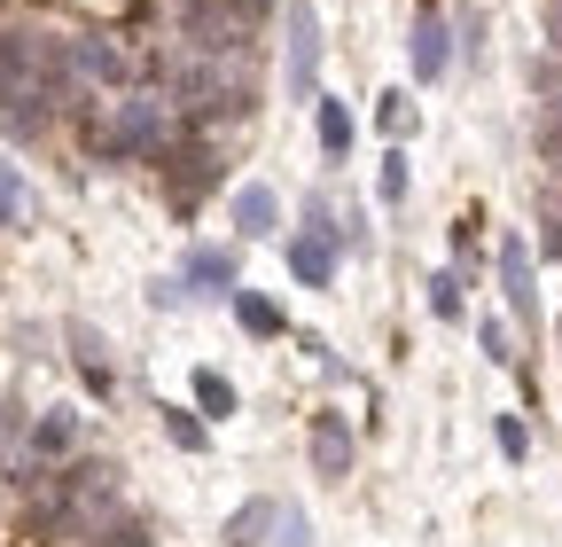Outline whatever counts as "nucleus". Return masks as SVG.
<instances>
[{
	"label": "nucleus",
	"mask_w": 562,
	"mask_h": 547,
	"mask_svg": "<svg viewBox=\"0 0 562 547\" xmlns=\"http://www.w3.org/2000/svg\"><path fill=\"white\" fill-rule=\"evenodd\" d=\"M539 250H547V258L562 266V220H547V227H539Z\"/></svg>",
	"instance_id": "29"
},
{
	"label": "nucleus",
	"mask_w": 562,
	"mask_h": 547,
	"mask_svg": "<svg viewBox=\"0 0 562 547\" xmlns=\"http://www.w3.org/2000/svg\"><path fill=\"white\" fill-rule=\"evenodd\" d=\"M539 32H547V55H562V0H539Z\"/></svg>",
	"instance_id": "28"
},
{
	"label": "nucleus",
	"mask_w": 562,
	"mask_h": 547,
	"mask_svg": "<svg viewBox=\"0 0 562 547\" xmlns=\"http://www.w3.org/2000/svg\"><path fill=\"white\" fill-rule=\"evenodd\" d=\"M195 415H211V423H235L243 415V399H235V383L220 368H195Z\"/></svg>",
	"instance_id": "16"
},
{
	"label": "nucleus",
	"mask_w": 562,
	"mask_h": 547,
	"mask_svg": "<svg viewBox=\"0 0 562 547\" xmlns=\"http://www.w3.org/2000/svg\"><path fill=\"white\" fill-rule=\"evenodd\" d=\"M554 328H562V321H554Z\"/></svg>",
	"instance_id": "30"
},
{
	"label": "nucleus",
	"mask_w": 562,
	"mask_h": 547,
	"mask_svg": "<svg viewBox=\"0 0 562 547\" xmlns=\"http://www.w3.org/2000/svg\"><path fill=\"white\" fill-rule=\"evenodd\" d=\"M273 227H281V196L266 180H243L235 188V243H266Z\"/></svg>",
	"instance_id": "11"
},
{
	"label": "nucleus",
	"mask_w": 562,
	"mask_h": 547,
	"mask_svg": "<svg viewBox=\"0 0 562 547\" xmlns=\"http://www.w3.org/2000/svg\"><path fill=\"white\" fill-rule=\"evenodd\" d=\"M165 438H172L180 454H203V446H211V431H203V415H188V406H165Z\"/></svg>",
	"instance_id": "21"
},
{
	"label": "nucleus",
	"mask_w": 562,
	"mask_h": 547,
	"mask_svg": "<svg viewBox=\"0 0 562 547\" xmlns=\"http://www.w3.org/2000/svg\"><path fill=\"white\" fill-rule=\"evenodd\" d=\"M406 63H414V79H422V87H438V79L453 71V63H461V47H453V24H446V9H438V0H422V9H414Z\"/></svg>",
	"instance_id": "5"
},
{
	"label": "nucleus",
	"mask_w": 562,
	"mask_h": 547,
	"mask_svg": "<svg viewBox=\"0 0 562 547\" xmlns=\"http://www.w3.org/2000/svg\"><path fill=\"white\" fill-rule=\"evenodd\" d=\"M313 133H321V157H328V165H351V142H360V118H351V102L321 94V102H313Z\"/></svg>",
	"instance_id": "12"
},
{
	"label": "nucleus",
	"mask_w": 562,
	"mask_h": 547,
	"mask_svg": "<svg viewBox=\"0 0 562 547\" xmlns=\"http://www.w3.org/2000/svg\"><path fill=\"white\" fill-rule=\"evenodd\" d=\"M63 345H70V368H79V383H87L94 399H117V360H110V345H102L94 321H70Z\"/></svg>",
	"instance_id": "9"
},
{
	"label": "nucleus",
	"mask_w": 562,
	"mask_h": 547,
	"mask_svg": "<svg viewBox=\"0 0 562 547\" xmlns=\"http://www.w3.org/2000/svg\"><path fill=\"white\" fill-rule=\"evenodd\" d=\"M220 9H227L235 24H250V32H266V16H281V0H220Z\"/></svg>",
	"instance_id": "26"
},
{
	"label": "nucleus",
	"mask_w": 562,
	"mask_h": 547,
	"mask_svg": "<svg viewBox=\"0 0 562 547\" xmlns=\"http://www.w3.org/2000/svg\"><path fill=\"white\" fill-rule=\"evenodd\" d=\"M70 71H79V87H87V94H102V102H110V94H125V87H133V55H125L110 32H87V40H70Z\"/></svg>",
	"instance_id": "6"
},
{
	"label": "nucleus",
	"mask_w": 562,
	"mask_h": 547,
	"mask_svg": "<svg viewBox=\"0 0 562 547\" xmlns=\"http://www.w3.org/2000/svg\"><path fill=\"white\" fill-rule=\"evenodd\" d=\"M351 454H360L351 423L336 415V406H321V415H313V469H321V477H351Z\"/></svg>",
	"instance_id": "10"
},
{
	"label": "nucleus",
	"mask_w": 562,
	"mask_h": 547,
	"mask_svg": "<svg viewBox=\"0 0 562 547\" xmlns=\"http://www.w3.org/2000/svg\"><path fill=\"white\" fill-rule=\"evenodd\" d=\"M172 133H180V110H172V94H157V87H125V94L102 102V118H87V142H94L102 165L165 157Z\"/></svg>",
	"instance_id": "1"
},
{
	"label": "nucleus",
	"mask_w": 562,
	"mask_h": 547,
	"mask_svg": "<svg viewBox=\"0 0 562 547\" xmlns=\"http://www.w3.org/2000/svg\"><path fill=\"white\" fill-rule=\"evenodd\" d=\"M281 94L297 110L321 102V9L313 0H281Z\"/></svg>",
	"instance_id": "3"
},
{
	"label": "nucleus",
	"mask_w": 562,
	"mask_h": 547,
	"mask_svg": "<svg viewBox=\"0 0 562 547\" xmlns=\"http://www.w3.org/2000/svg\"><path fill=\"white\" fill-rule=\"evenodd\" d=\"M375 125L391 133V142H406V133H414V102L391 87V94H375Z\"/></svg>",
	"instance_id": "23"
},
{
	"label": "nucleus",
	"mask_w": 562,
	"mask_h": 547,
	"mask_svg": "<svg viewBox=\"0 0 562 547\" xmlns=\"http://www.w3.org/2000/svg\"><path fill=\"white\" fill-rule=\"evenodd\" d=\"M32 220V188H24V172L0 157V227H24Z\"/></svg>",
	"instance_id": "18"
},
{
	"label": "nucleus",
	"mask_w": 562,
	"mask_h": 547,
	"mask_svg": "<svg viewBox=\"0 0 562 547\" xmlns=\"http://www.w3.org/2000/svg\"><path fill=\"white\" fill-rule=\"evenodd\" d=\"M336 266H344V243L328 227H297L290 243V282L297 290H336Z\"/></svg>",
	"instance_id": "8"
},
{
	"label": "nucleus",
	"mask_w": 562,
	"mask_h": 547,
	"mask_svg": "<svg viewBox=\"0 0 562 547\" xmlns=\"http://www.w3.org/2000/svg\"><path fill=\"white\" fill-rule=\"evenodd\" d=\"M24 446H32V461H70L79 454V415H70V406H47V415H32Z\"/></svg>",
	"instance_id": "13"
},
{
	"label": "nucleus",
	"mask_w": 562,
	"mask_h": 547,
	"mask_svg": "<svg viewBox=\"0 0 562 547\" xmlns=\"http://www.w3.org/2000/svg\"><path fill=\"white\" fill-rule=\"evenodd\" d=\"M24 431H32V423L16 415L9 399H0V469H16V461H24Z\"/></svg>",
	"instance_id": "24"
},
{
	"label": "nucleus",
	"mask_w": 562,
	"mask_h": 547,
	"mask_svg": "<svg viewBox=\"0 0 562 547\" xmlns=\"http://www.w3.org/2000/svg\"><path fill=\"white\" fill-rule=\"evenodd\" d=\"M273 547H313V524H305V509H281V532H273Z\"/></svg>",
	"instance_id": "27"
},
{
	"label": "nucleus",
	"mask_w": 562,
	"mask_h": 547,
	"mask_svg": "<svg viewBox=\"0 0 562 547\" xmlns=\"http://www.w3.org/2000/svg\"><path fill=\"white\" fill-rule=\"evenodd\" d=\"M422 290H430V313H438V321H461V313H469V274H461V266H438Z\"/></svg>",
	"instance_id": "17"
},
{
	"label": "nucleus",
	"mask_w": 562,
	"mask_h": 547,
	"mask_svg": "<svg viewBox=\"0 0 562 547\" xmlns=\"http://www.w3.org/2000/svg\"><path fill=\"white\" fill-rule=\"evenodd\" d=\"M476 353H484L492 368H516V360H524V353H516V336H508V321H501V313H484V321H476Z\"/></svg>",
	"instance_id": "19"
},
{
	"label": "nucleus",
	"mask_w": 562,
	"mask_h": 547,
	"mask_svg": "<svg viewBox=\"0 0 562 547\" xmlns=\"http://www.w3.org/2000/svg\"><path fill=\"white\" fill-rule=\"evenodd\" d=\"M273 532H281V501H243L227 516V547H273Z\"/></svg>",
	"instance_id": "14"
},
{
	"label": "nucleus",
	"mask_w": 562,
	"mask_h": 547,
	"mask_svg": "<svg viewBox=\"0 0 562 547\" xmlns=\"http://www.w3.org/2000/svg\"><path fill=\"white\" fill-rule=\"evenodd\" d=\"M492 446H501L508 461H531V431H524V415H492Z\"/></svg>",
	"instance_id": "25"
},
{
	"label": "nucleus",
	"mask_w": 562,
	"mask_h": 547,
	"mask_svg": "<svg viewBox=\"0 0 562 547\" xmlns=\"http://www.w3.org/2000/svg\"><path fill=\"white\" fill-rule=\"evenodd\" d=\"M406 188H414V165H406V149H391V157L375 165V196H383V203H406Z\"/></svg>",
	"instance_id": "22"
},
{
	"label": "nucleus",
	"mask_w": 562,
	"mask_h": 547,
	"mask_svg": "<svg viewBox=\"0 0 562 547\" xmlns=\"http://www.w3.org/2000/svg\"><path fill=\"white\" fill-rule=\"evenodd\" d=\"M94 547H149V524H140V516H125V509H110L94 532H87Z\"/></svg>",
	"instance_id": "20"
},
{
	"label": "nucleus",
	"mask_w": 562,
	"mask_h": 547,
	"mask_svg": "<svg viewBox=\"0 0 562 547\" xmlns=\"http://www.w3.org/2000/svg\"><path fill=\"white\" fill-rule=\"evenodd\" d=\"M501 298H508V313H516V328H539L547 321V305H539V250L524 243V235H501Z\"/></svg>",
	"instance_id": "4"
},
{
	"label": "nucleus",
	"mask_w": 562,
	"mask_h": 547,
	"mask_svg": "<svg viewBox=\"0 0 562 547\" xmlns=\"http://www.w3.org/2000/svg\"><path fill=\"white\" fill-rule=\"evenodd\" d=\"M227 305H235V321H243V328L258 336V345H273V336H290V321H281V305H273V298H258V290H235Z\"/></svg>",
	"instance_id": "15"
},
{
	"label": "nucleus",
	"mask_w": 562,
	"mask_h": 547,
	"mask_svg": "<svg viewBox=\"0 0 562 547\" xmlns=\"http://www.w3.org/2000/svg\"><path fill=\"white\" fill-rule=\"evenodd\" d=\"M157 172H165V203H172L180 220H195L203 203L227 188V149H220V133H203V125L180 118V133H172V149L157 157Z\"/></svg>",
	"instance_id": "2"
},
{
	"label": "nucleus",
	"mask_w": 562,
	"mask_h": 547,
	"mask_svg": "<svg viewBox=\"0 0 562 547\" xmlns=\"http://www.w3.org/2000/svg\"><path fill=\"white\" fill-rule=\"evenodd\" d=\"M180 282H188V298H235L243 290V266H235L227 243H195L180 258Z\"/></svg>",
	"instance_id": "7"
}]
</instances>
